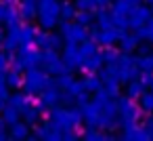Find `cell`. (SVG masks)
<instances>
[{
	"instance_id": "1",
	"label": "cell",
	"mask_w": 153,
	"mask_h": 141,
	"mask_svg": "<svg viewBox=\"0 0 153 141\" xmlns=\"http://www.w3.org/2000/svg\"><path fill=\"white\" fill-rule=\"evenodd\" d=\"M134 15H136V17H134L132 21H134V26H138V21H140V23H143V21H147V15H149V13L143 9V11H134Z\"/></svg>"
},
{
	"instance_id": "2",
	"label": "cell",
	"mask_w": 153,
	"mask_h": 141,
	"mask_svg": "<svg viewBox=\"0 0 153 141\" xmlns=\"http://www.w3.org/2000/svg\"><path fill=\"white\" fill-rule=\"evenodd\" d=\"M151 2H153V0H151Z\"/></svg>"
}]
</instances>
